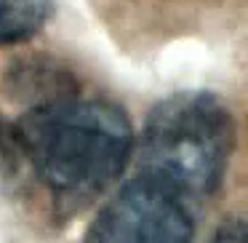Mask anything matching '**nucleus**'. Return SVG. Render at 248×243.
Returning <instances> with one entry per match:
<instances>
[{"mask_svg": "<svg viewBox=\"0 0 248 243\" xmlns=\"http://www.w3.org/2000/svg\"><path fill=\"white\" fill-rule=\"evenodd\" d=\"M16 129L32 174L64 209H80L104 193L134 150V129L123 107L80 94L38 104Z\"/></svg>", "mask_w": 248, "mask_h": 243, "instance_id": "obj_1", "label": "nucleus"}, {"mask_svg": "<svg viewBox=\"0 0 248 243\" xmlns=\"http://www.w3.org/2000/svg\"><path fill=\"white\" fill-rule=\"evenodd\" d=\"M27 171H32V166L16 123L0 118V193L19 190L27 179Z\"/></svg>", "mask_w": 248, "mask_h": 243, "instance_id": "obj_6", "label": "nucleus"}, {"mask_svg": "<svg viewBox=\"0 0 248 243\" xmlns=\"http://www.w3.org/2000/svg\"><path fill=\"white\" fill-rule=\"evenodd\" d=\"M192 216L184 198L141 174L118 190L91 222L83 243H189Z\"/></svg>", "mask_w": 248, "mask_h": 243, "instance_id": "obj_3", "label": "nucleus"}, {"mask_svg": "<svg viewBox=\"0 0 248 243\" xmlns=\"http://www.w3.org/2000/svg\"><path fill=\"white\" fill-rule=\"evenodd\" d=\"M11 88L19 97L35 99L32 107L80 94L75 78L67 70L56 67L54 62H30V65L22 62L16 70H11Z\"/></svg>", "mask_w": 248, "mask_h": 243, "instance_id": "obj_4", "label": "nucleus"}, {"mask_svg": "<svg viewBox=\"0 0 248 243\" xmlns=\"http://www.w3.org/2000/svg\"><path fill=\"white\" fill-rule=\"evenodd\" d=\"M235 150L230 104L208 91H179L150 113L141 134L144 174L184 195H214Z\"/></svg>", "mask_w": 248, "mask_h": 243, "instance_id": "obj_2", "label": "nucleus"}, {"mask_svg": "<svg viewBox=\"0 0 248 243\" xmlns=\"http://www.w3.org/2000/svg\"><path fill=\"white\" fill-rule=\"evenodd\" d=\"M51 0H0V46L22 43L43 30Z\"/></svg>", "mask_w": 248, "mask_h": 243, "instance_id": "obj_5", "label": "nucleus"}, {"mask_svg": "<svg viewBox=\"0 0 248 243\" xmlns=\"http://www.w3.org/2000/svg\"><path fill=\"white\" fill-rule=\"evenodd\" d=\"M208 243H246V222L230 219L211 235Z\"/></svg>", "mask_w": 248, "mask_h": 243, "instance_id": "obj_7", "label": "nucleus"}]
</instances>
